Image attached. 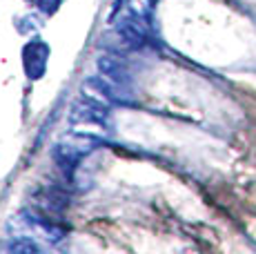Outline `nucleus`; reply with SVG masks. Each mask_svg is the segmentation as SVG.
I'll use <instances>...</instances> for the list:
<instances>
[{
  "label": "nucleus",
  "instance_id": "3",
  "mask_svg": "<svg viewBox=\"0 0 256 254\" xmlns=\"http://www.w3.org/2000/svg\"><path fill=\"white\" fill-rule=\"evenodd\" d=\"M18 221L24 228L32 230L36 236L45 238L47 243H60L67 236V228L62 223H58L56 218L47 216V214L38 212V210H24V212H20Z\"/></svg>",
  "mask_w": 256,
  "mask_h": 254
},
{
  "label": "nucleus",
  "instance_id": "5",
  "mask_svg": "<svg viewBox=\"0 0 256 254\" xmlns=\"http://www.w3.org/2000/svg\"><path fill=\"white\" fill-rule=\"evenodd\" d=\"M49 56H52V50L45 40H29L27 45L22 47V67H24V74H27L29 80H38V78L45 76L47 72V62Z\"/></svg>",
  "mask_w": 256,
  "mask_h": 254
},
{
  "label": "nucleus",
  "instance_id": "4",
  "mask_svg": "<svg viewBox=\"0 0 256 254\" xmlns=\"http://www.w3.org/2000/svg\"><path fill=\"white\" fill-rule=\"evenodd\" d=\"M150 32H152V22L142 20V18L134 16L130 12L118 18L116 22V36L120 38V45L125 50H138V47H142L150 40Z\"/></svg>",
  "mask_w": 256,
  "mask_h": 254
},
{
  "label": "nucleus",
  "instance_id": "7",
  "mask_svg": "<svg viewBox=\"0 0 256 254\" xmlns=\"http://www.w3.org/2000/svg\"><path fill=\"white\" fill-rule=\"evenodd\" d=\"M7 252H14V254H22V252H38V243L34 241L32 236H16L7 243Z\"/></svg>",
  "mask_w": 256,
  "mask_h": 254
},
{
  "label": "nucleus",
  "instance_id": "1",
  "mask_svg": "<svg viewBox=\"0 0 256 254\" xmlns=\"http://www.w3.org/2000/svg\"><path fill=\"white\" fill-rule=\"evenodd\" d=\"M98 136L82 134V132H72L70 136L60 138L52 150V156L56 160V165L60 170H65L67 174H72L74 170L80 165V160L85 156H90L94 150L98 148Z\"/></svg>",
  "mask_w": 256,
  "mask_h": 254
},
{
  "label": "nucleus",
  "instance_id": "6",
  "mask_svg": "<svg viewBox=\"0 0 256 254\" xmlns=\"http://www.w3.org/2000/svg\"><path fill=\"white\" fill-rule=\"evenodd\" d=\"M96 67H98V74L102 78H107V80L114 82L120 90H130L132 74H130V67L122 60L120 54H102L96 60Z\"/></svg>",
  "mask_w": 256,
  "mask_h": 254
},
{
  "label": "nucleus",
  "instance_id": "8",
  "mask_svg": "<svg viewBox=\"0 0 256 254\" xmlns=\"http://www.w3.org/2000/svg\"><path fill=\"white\" fill-rule=\"evenodd\" d=\"M34 2H36V7L40 9L45 16H54V14L60 9L62 0H34Z\"/></svg>",
  "mask_w": 256,
  "mask_h": 254
},
{
  "label": "nucleus",
  "instance_id": "2",
  "mask_svg": "<svg viewBox=\"0 0 256 254\" xmlns=\"http://www.w3.org/2000/svg\"><path fill=\"white\" fill-rule=\"evenodd\" d=\"M70 125L74 127V132H82L92 130L102 134V132H112V112L110 105L96 100V98H85L76 100L70 110Z\"/></svg>",
  "mask_w": 256,
  "mask_h": 254
}]
</instances>
